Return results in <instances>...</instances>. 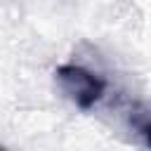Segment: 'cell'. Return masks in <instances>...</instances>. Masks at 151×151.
<instances>
[{"instance_id": "1", "label": "cell", "mask_w": 151, "mask_h": 151, "mask_svg": "<svg viewBox=\"0 0 151 151\" xmlns=\"http://www.w3.org/2000/svg\"><path fill=\"white\" fill-rule=\"evenodd\" d=\"M57 76V83L61 87V92L83 111L92 109L101 97H104V90H106V83L101 76L92 73L90 68L85 66H78V64H64L54 71Z\"/></svg>"}, {"instance_id": "2", "label": "cell", "mask_w": 151, "mask_h": 151, "mask_svg": "<svg viewBox=\"0 0 151 151\" xmlns=\"http://www.w3.org/2000/svg\"><path fill=\"white\" fill-rule=\"evenodd\" d=\"M144 137H146V144L151 146V120L146 123V127H144Z\"/></svg>"}]
</instances>
